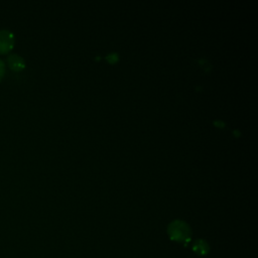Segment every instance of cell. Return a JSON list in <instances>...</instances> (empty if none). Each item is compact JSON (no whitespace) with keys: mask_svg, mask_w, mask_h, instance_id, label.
<instances>
[{"mask_svg":"<svg viewBox=\"0 0 258 258\" xmlns=\"http://www.w3.org/2000/svg\"><path fill=\"white\" fill-rule=\"evenodd\" d=\"M7 62L9 64L10 69L15 72H19V71L23 70L25 67V62H24L23 58L17 54H10L7 58Z\"/></svg>","mask_w":258,"mask_h":258,"instance_id":"3957f363","label":"cell"},{"mask_svg":"<svg viewBox=\"0 0 258 258\" xmlns=\"http://www.w3.org/2000/svg\"><path fill=\"white\" fill-rule=\"evenodd\" d=\"M192 251L196 252L198 255L200 256H204L207 255L210 251V245L208 244V242L206 240L203 239H198L194 242L192 247H191Z\"/></svg>","mask_w":258,"mask_h":258,"instance_id":"277c9868","label":"cell"},{"mask_svg":"<svg viewBox=\"0 0 258 258\" xmlns=\"http://www.w3.org/2000/svg\"><path fill=\"white\" fill-rule=\"evenodd\" d=\"M14 45V35L11 31L0 30V53L8 52Z\"/></svg>","mask_w":258,"mask_h":258,"instance_id":"7a4b0ae2","label":"cell"},{"mask_svg":"<svg viewBox=\"0 0 258 258\" xmlns=\"http://www.w3.org/2000/svg\"><path fill=\"white\" fill-rule=\"evenodd\" d=\"M167 234L172 241L187 245L191 239L190 227L181 220L172 221L167 227Z\"/></svg>","mask_w":258,"mask_h":258,"instance_id":"6da1fadb","label":"cell"},{"mask_svg":"<svg viewBox=\"0 0 258 258\" xmlns=\"http://www.w3.org/2000/svg\"><path fill=\"white\" fill-rule=\"evenodd\" d=\"M4 70H5L4 63H3V61L0 59V80L2 79V77H3V75H4Z\"/></svg>","mask_w":258,"mask_h":258,"instance_id":"5b68a950","label":"cell"}]
</instances>
